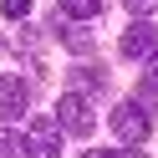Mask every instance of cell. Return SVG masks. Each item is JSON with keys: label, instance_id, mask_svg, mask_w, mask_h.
<instances>
[{"label": "cell", "instance_id": "obj_1", "mask_svg": "<svg viewBox=\"0 0 158 158\" xmlns=\"http://www.w3.org/2000/svg\"><path fill=\"white\" fill-rule=\"evenodd\" d=\"M61 153V127H56V117H36L31 127H26V158H56Z\"/></svg>", "mask_w": 158, "mask_h": 158}, {"label": "cell", "instance_id": "obj_2", "mask_svg": "<svg viewBox=\"0 0 158 158\" xmlns=\"http://www.w3.org/2000/svg\"><path fill=\"white\" fill-rule=\"evenodd\" d=\"M56 127H66V133H77V138L92 133V107H87V97L66 92L61 102H56Z\"/></svg>", "mask_w": 158, "mask_h": 158}, {"label": "cell", "instance_id": "obj_3", "mask_svg": "<svg viewBox=\"0 0 158 158\" xmlns=\"http://www.w3.org/2000/svg\"><path fill=\"white\" fill-rule=\"evenodd\" d=\"M26 102H31V87H26L21 77H0V117H5V123L26 117Z\"/></svg>", "mask_w": 158, "mask_h": 158}, {"label": "cell", "instance_id": "obj_4", "mask_svg": "<svg viewBox=\"0 0 158 158\" xmlns=\"http://www.w3.org/2000/svg\"><path fill=\"white\" fill-rule=\"evenodd\" d=\"M112 133L123 138V143H138V138L148 133V117H143V107H138V102H123V107H112Z\"/></svg>", "mask_w": 158, "mask_h": 158}, {"label": "cell", "instance_id": "obj_5", "mask_svg": "<svg viewBox=\"0 0 158 158\" xmlns=\"http://www.w3.org/2000/svg\"><path fill=\"white\" fill-rule=\"evenodd\" d=\"M153 51H158V31L148 21H133L123 31V56H153Z\"/></svg>", "mask_w": 158, "mask_h": 158}, {"label": "cell", "instance_id": "obj_6", "mask_svg": "<svg viewBox=\"0 0 158 158\" xmlns=\"http://www.w3.org/2000/svg\"><path fill=\"white\" fill-rule=\"evenodd\" d=\"M97 10H102V0H61V15H66V21H92Z\"/></svg>", "mask_w": 158, "mask_h": 158}, {"label": "cell", "instance_id": "obj_7", "mask_svg": "<svg viewBox=\"0 0 158 158\" xmlns=\"http://www.w3.org/2000/svg\"><path fill=\"white\" fill-rule=\"evenodd\" d=\"M138 102H143V107H153V102H158V51H153V61H148V77H143Z\"/></svg>", "mask_w": 158, "mask_h": 158}, {"label": "cell", "instance_id": "obj_8", "mask_svg": "<svg viewBox=\"0 0 158 158\" xmlns=\"http://www.w3.org/2000/svg\"><path fill=\"white\" fill-rule=\"evenodd\" d=\"M15 153H21V148H15V133L0 127V158H15Z\"/></svg>", "mask_w": 158, "mask_h": 158}, {"label": "cell", "instance_id": "obj_9", "mask_svg": "<svg viewBox=\"0 0 158 158\" xmlns=\"http://www.w3.org/2000/svg\"><path fill=\"white\" fill-rule=\"evenodd\" d=\"M26 10H31V0H5V15H10V21H21Z\"/></svg>", "mask_w": 158, "mask_h": 158}, {"label": "cell", "instance_id": "obj_10", "mask_svg": "<svg viewBox=\"0 0 158 158\" xmlns=\"http://www.w3.org/2000/svg\"><path fill=\"white\" fill-rule=\"evenodd\" d=\"M123 5H127V10H133V15H148V10H153V5H158V0H123Z\"/></svg>", "mask_w": 158, "mask_h": 158}, {"label": "cell", "instance_id": "obj_11", "mask_svg": "<svg viewBox=\"0 0 158 158\" xmlns=\"http://www.w3.org/2000/svg\"><path fill=\"white\" fill-rule=\"evenodd\" d=\"M87 158H117V153H87Z\"/></svg>", "mask_w": 158, "mask_h": 158}, {"label": "cell", "instance_id": "obj_12", "mask_svg": "<svg viewBox=\"0 0 158 158\" xmlns=\"http://www.w3.org/2000/svg\"><path fill=\"white\" fill-rule=\"evenodd\" d=\"M127 158H148V153H127Z\"/></svg>", "mask_w": 158, "mask_h": 158}]
</instances>
